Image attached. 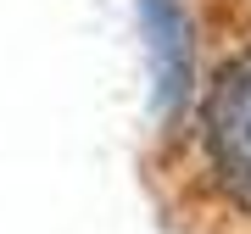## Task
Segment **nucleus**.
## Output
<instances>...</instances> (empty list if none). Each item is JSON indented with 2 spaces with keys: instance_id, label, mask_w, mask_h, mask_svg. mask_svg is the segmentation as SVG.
Here are the masks:
<instances>
[{
  "instance_id": "1",
  "label": "nucleus",
  "mask_w": 251,
  "mask_h": 234,
  "mask_svg": "<svg viewBox=\"0 0 251 234\" xmlns=\"http://www.w3.org/2000/svg\"><path fill=\"white\" fill-rule=\"evenodd\" d=\"M206 151L224 195L251 217V50L218 72L206 100Z\"/></svg>"
}]
</instances>
